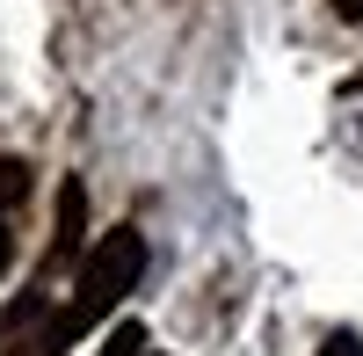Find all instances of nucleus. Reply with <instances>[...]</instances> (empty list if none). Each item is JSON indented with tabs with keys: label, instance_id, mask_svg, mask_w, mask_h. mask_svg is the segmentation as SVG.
<instances>
[{
	"label": "nucleus",
	"instance_id": "nucleus-4",
	"mask_svg": "<svg viewBox=\"0 0 363 356\" xmlns=\"http://www.w3.org/2000/svg\"><path fill=\"white\" fill-rule=\"evenodd\" d=\"M8 262H15V218L0 211V277H8Z\"/></svg>",
	"mask_w": 363,
	"mask_h": 356
},
{
	"label": "nucleus",
	"instance_id": "nucleus-5",
	"mask_svg": "<svg viewBox=\"0 0 363 356\" xmlns=\"http://www.w3.org/2000/svg\"><path fill=\"white\" fill-rule=\"evenodd\" d=\"M335 15L342 22H363V0H335Z\"/></svg>",
	"mask_w": 363,
	"mask_h": 356
},
{
	"label": "nucleus",
	"instance_id": "nucleus-3",
	"mask_svg": "<svg viewBox=\"0 0 363 356\" xmlns=\"http://www.w3.org/2000/svg\"><path fill=\"white\" fill-rule=\"evenodd\" d=\"M320 356H363V335H327Z\"/></svg>",
	"mask_w": 363,
	"mask_h": 356
},
{
	"label": "nucleus",
	"instance_id": "nucleus-2",
	"mask_svg": "<svg viewBox=\"0 0 363 356\" xmlns=\"http://www.w3.org/2000/svg\"><path fill=\"white\" fill-rule=\"evenodd\" d=\"M80 247H87V189L66 182V189H58V233H51L44 269H37V291H51V277L66 269V262H80Z\"/></svg>",
	"mask_w": 363,
	"mask_h": 356
},
{
	"label": "nucleus",
	"instance_id": "nucleus-1",
	"mask_svg": "<svg viewBox=\"0 0 363 356\" xmlns=\"http://www.w3.org/2000/svg\"><path fill=\"white\" fill-rule=\"evenodd\" d=\"M138 269H145V240H138V233H131V226L102 233V240L80 255L73 299L51 306L44 320H29L22 335H8V342H0V356H66L87 328H95V320H109L116 306H124V291L138 284Z\"/></svg>",
	"mask_w": 363,
	"mask_h": 356
}]
</instances>
